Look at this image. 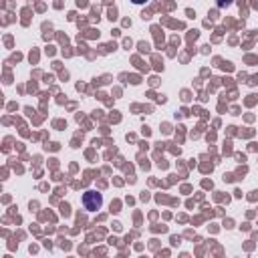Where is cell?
<instances>
[{
	"instance_id": "obj_2",
	"label": "cell",
	"mask_w": 258,
	"mask_h": 258,
	"mask_svg": "<svg viewBox=\"0 0 258 258\" xmlns=\"http://www.w3.org/2000/svg\"><path fill=\"white\" fill-rule=\"evenodd\" d=\"M216 4H218L220 8H226V6H230V4H232V0H216Z\"/></svg>"
},
{
	"instance_id": "obj_1",
	"label": "cell",
	"mask_w": 258,
	"mask_h": 258,
	"mask_svg": "<svg viewBox=\"0 0 258 258\" xmlns=\"http://www.w3.org/2000/svg\"><path fill=\"white\" fill-rule=\"evenodd\" d=\"M83 206H85V210H89V212H97L101 206H103V196L99 194V191H85L83 194Z\"/></svg>"
},
{
	"instance_id": "obj_3",
	"label": "cell",
	"mask_w": 258,
	"mask_h": 258,
	"mask_svg": "<svg viewBox=\"0 0 258 258\" xmlns=\"http://www.w3.org/2000/svg\"><path fill=\"white\" fill-rule=\"evenodd\" d=\"M131 2H133V4H145L147 0H131Z\"/></svg>"
}]
</instances>
